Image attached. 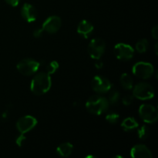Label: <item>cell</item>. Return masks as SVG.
<instances>
[{
	"label": "cell",
	"mask_w": 158,
	"mask_h": 158,
	"mask_svg": "<svg viewBox=\"0 0 158 158\" xmlns=\"http://www.w3.org/2000/svg\"><path fill=\"white\" fill-rule=\"evenodd\" d=\"M52 86L51 77L47 73H39L31 81L30 89L35 95H43L50 89Z\"/></svg>",
	"instance_id": "6da1fadb"
},
{
	"label": "cell",
	"mask_w": 158,
	"mask_h": 158,
	"mask_svg": "<svg viewBox=\"0 0 158 158\" xmlns=\"http://www.w3.org/2000/svg\"><path fill=\"white\" fill-rule=\"evenodd\" d=\"M109 107L107 99L101 96H93L89 97L86 103V108L90 114L94 115H101L106 112Z\"/></svg>",
	"instance_id": "7a4b0ae2"
},
{
	"label": "cell",
	"mask_w": 158,
	"mask_h": 158,
	"mask_svg": "<svg viewBox=\"0 0 158 158\" xmlns=\"http://www.w3.org/2000/svg\"><path fill=\"white\" fill-rule=\"evenodd\" d=\"M134 97L140 100H151L154 97V89L148 83H139L134 86L133 90Z\"/></svg>",
	"instance_id": "3957f363"
},
{
	"label": "cell",
	"mask_w": 158,
	"mask_h": 158,
	"mask_svg": "<svg viewBox=\"0 0 158 158\" xmlns=\"http://www.w3.org/2000/svg\"><path fill=\"white\" fill-rule=\"evenodd\" d=\"M133 73L136 77L143 80L151 78L154 73V66L152 64L146 62H138L133 66Z\"/></svg>",
	"instance_id": "277c9868"
},
{
	"label": "cell",
	"mask_w": 158,
	"mask_h": 158,
	"mask_svg": "<svg viewBox=\"0 0 158 158\" xmlns=\"http://www.w3.org/2000/svg\"><path fill=\"white\" fill-rule=\"evenodd\" d=\"M106 49V43L102 39L95 38L90 41L88 46V53L91 58L100 60Z\"/></svg>",
	"instance_id": "5b68a950"
},
{
	"label": "cell",
	"mask_w": 158,
	"mask_h": 158,
	"mask_svg": "<svg viewBox=\"0 0 158 158\" xmlns=\"http://www.w3.org/2000/svg\"><path fill=\"white\" fill-rule=\"evenodd\" d=\"M17 69L24 76H31L35 73L40 68V63L32 59L21 60L16 66Z\"/></svg>",
	"instance_id": "8992f818"
},
{
	"label": "cell",
	"mask_w": 158,
	"mask_h": 158,
	"mask_svg": "<svg viewBox=\"0 0 158 158\" xmlns=\"http://www.w3.org/2000/svg\"><path fill=\"white\" fill-rule=\"evenodd\" d=\"M140 117L145 123H154L157 120V110L151 104H142L139 108Z\"/></svg>",
	"instance_id": "52a82bcc"
},
{
	"label": "cell",
	"mask_w": 158,
	"mask_h": 158,
	"mask_svg": "<svg viewBox=\"0 0 158 158\" xmlns=\"http://www.w3.org/2000/svg\"><path fill=\"white\" fill-rule=\"evenodd\" d=\"M91 88L98 94H106L112 89V83L102 76H96L91 81Z\"/></svg>",
	"instance_id": "ba28073f"
},
{
	"label": "cell",
	"mask_w": 158,
	"mask_h": 158,
	"mask_svg": "<svg viewBox=\"0 0 158 158\" xmlns=\"http://www.w3.org/2000/svg\"><path fill=\"white\" fill-rule=\"evenodd\" d=\"M114 52L118 60L127 61L132 59L134 54V49L131 46L125 43H118L114 47Z\"/></svg>",
	"instance_id": "9c48e42d"
},
{
	"label": "cell",
	"mask_w": 158,
	"mask_h": 158,
	"mask_svg": "<svg viewBox=\"0 0 158 158\" xmlns=\"http://www.w3.org/2000/svg\"><path fill=\"white\" fill-rule=\"evenodd\" d=\"M37 124V120L32 116L26 115L21 117L16 123V128L20 134H26L33 129Z\"/></svg>",
	"instance_id": "30bf717a"
},
{
	"label": "cell",
	"mask_w": 158,
	"mask_h": 158,
	"mask_svg": "<svg viewBox=\"0 0 158 158\" xmlns=\"http://www.w3.org/2000/svg\"><path fill=\"white\" fill-rule=\"evenodd\" d=\"M61 19L56 15H52L46 19L43 23L42 29L48 33H56L61 27Z\"/></svg>",
	"instance_id": "8fae6325"
},
{
	"label": "cell",
	"mask_w": 158,
	"mask_h": 158,
	"mask_svg": "<svg viewBox=\"0 0 158 158\" xmlns=\"http://www.w3.org/2000/svg\"><path fill=\"white\" fill-rule=\"evenodd\" d=\"M21 15L28 23L35 21L37 18V12L35 8L29 3H25L21 9Z\"/></svg>",
	"instance_id": "7c38bea8"
},
{
	"label": "cell",
	"mask_w": 158,
	"mask_h": 158,
	"mask_svg": "<svg viewBox=\"0 0 158 158\" xmlns=\"http://www.w3.org/2000/svg\"><path fill=\"white\" fill-rule=\"evenodd\" d=\"M131 155L134 158H151L153 157L149 148L143 144L135 145L131 149Z\"/></svg>",
	"instance_id": "4fadbf2b"
},
{
	"label": "cell",
	"mask_w": 158,
	"mask_h": 158,
	"mask_svg": "<svg viewBox=\"0 0 158 158\" xmlns=\"http://www.w3.org/2000/svg\"><path fill=\"white\" fill-rule=\"evenodd\" d=\"M94 32V26L87 20H82L77 26V32L83 38L88 39Z\"/></svg>",
	"instance_id": "5bb4252c"
},
{
	"label": "cell",
	"mask_w": 158,
	"mask_h": 158,
	"mask_svg": "<svg viewBox=\"0 0 158 158\" xmlns=\"http://www.w3.org/2000/svg\"><path fill=\"white\" fill-rule=\"evenodd\" d=\"M73 149V146L72 143L66 142V143L59 145L58 148H56V153L61 157H67L72 154Z\"/></svg>",
	"instance_id": "9a60e30c"
},
{
	"label": "cell",
	"mask_w": 158,
	"mask_h": 158,
	"mask_svg": "<svg viewBox=\"0 0 158 158\" xmlns=\"http://www.w3.org/2000/svg\"><path fill=\"white\" fill-rule=\"evenodd\" d=\"M120 83L122 87L126 90H131L134 86V81L128 73H123L120 77Z\"/></svg>",
	"instance_id": "2e32d148"
},
{
	"label": "cell",
	"mask_w": 158,
	"mask_h": 158,
	"mask_svg": "<svg viewBox=\"0 0 158 158\" xmlns=\"http://www.w3.org/2000/svg\"><path fill=\"white\" fill-rule=\"evenodd\" d=\"M121 127L124 131H129L137 128L138 127V123L133 117H127V118L124 119L123 121L122 122Z\"/></svg>",
	"instance_id": "e0dca14e"
},
{
	"label": "cell",
	"mask_w": 158,
	"mask_h": 158,
	"mask_svg": "<svg viewBox=\"0 0 158 158\" xmlns=\"http://www.w3.org/2000/svg\"><path fill=\"white\" fill-rule=\"evenodd\" d=\"M136 49L140 53H143L148 50V47H149V43H148V40L146 39H143V40H139L136 44Z\"/></svg>",
	"instance_id": "ac0fdd59"
},
{
	"label": "cell",
	"mask_w": 158,
	"mask_h": 158,
	"mask_svg": "<svg viewBox=\"0 0 158 158\" xmlns=\"http://www.w3.org/2000/svg\"><path fill=\"white\" fill-rule=\"evenodd\" d=\"M119 99H120V94L117 90L114 89V90H111L110 92L107 100L112 104H116L119 101Z\"/></svg>",
	"instance_id": "d6986e66"
},
{
	"label": "cell",
	"mask_w": 158,
	"mask_h": 158,
	"mask_svg": "<svg viewBox=\"0 0 158 158\" xmlns=\"http://www.w3.org/2000/svg\"><path fill=\"white\" fill-rule=\"evenodd\" d=\"M137 133H138L137 134H138L139 138L141 139V140H145L149 136L150 131L147 126H142L141 127L139 128Z\"/></svg>",
	"instance_id": "ffe728a7"
},
{
	"label": "cell",
	"mask_w": 158,
	"mask_h": 158,
	"mask_svg": "<svg viewBox=\"0 0 158 158\" xmlns=\"http://www.w3.org/2000/svg\"><path fill=\"white\" fill-rule=\"evenodd\" d=\"M119 119H120V116H119V114L114 112L109 113V114L106 116V121L109 122L110 123H112V124L117 123V122H118Z\"/></svg>",
	"instance_id": "44dd1931"
},
{
	"label": "cell",
	"mask_w": 158,
	"mask_h": 158,
	"mask_svg": "<svg viewBox=\"0 0 158 158\" xmlns=\"http://www.w3.org/2000/svg\"><path fill=\"white\" fill-rule=\"evenodd\" d=\"M59 68V63L56 61H52L49 63V64L48 65V66L46 67L47 69V73H49V75L54 73Z\"/></svg>",
	"instance_id": "7402d4cb"
},
{
	"label": "cell",
	"mask_w": 158,
	"mask_h": 158,
	"mask_svg": "<svg viewBox=\"0 0 158 158\" xmlns=\"http://www.w3.org/2000/svg\"><path fill=\"white\" fill-rule=\"evenodd\" d=\"M134 101V96L131 95H126L122 98V102H123V104L125 106H129Z\"/></svg>",
	"instance_id": "603a6c76"
},
{
	"label": "cell",
	"mask_w": 158,
	"mask_h": 158,
	"mask_svg": "<svg viewBox=\"0 0 158 158\" xmlns=\"http://www.w3.org/2000/svg\"><path fill=\"white\" fill-rule=\"evenodd\" d=\"M26 140V137L24 136V134H21V135L19 136V137L16 138L15 143H16V144L18 145L19 147H22L23 144H24Z\"/></svg>",
	"instance_id": "cb8c5ba5"
},
{
	"label": "cell",
	"mask_w": 158,
	"mask_h": 158,
	"mask_svg": "<svg viewBox=\"0 0 158 158\" xmlns=\"http://www.w3.org/2000/svg\"><path fill=\"white\" fill-rule=\"evenodd\" d=\"M43 29L42 28H40V29H36L35 31L33 32V35L36 38H39V37H41L43 35Z\"/></svg>",
	"instance_id": "d4e9b609"
},
{
	"label": "cell",
	"mask_w": 158,
	"mask_h": 158,
	"mask_svg": "<svg viewBox=\"0 0 158 158\" xmlns=\"http://www.w3.org/2000/svg\"><path fill=\"white\" fill-rule=\"evenodd\" d=\"M5 1L9 6H12V7H15V6H17L19 5L20 0H5Z\"/></svg>",
	"instance_id": "484cf974"
},
{
	"label": "cell",
	"mask_w": 158,
	"mask_h": 158,
	"mask_svg": "<svg viewBox=\"0 0 158 158\" xmlns=\"http://www.w3.org/2000/svg\"><path fill=\"white\" fill-rule=\"evenodd\" d=\"M151 34H152L153 38L157 40L158 39V26H155L151 30Z\"/></svg>",
	"instance_id": "4316f807"
},
{
	"label": "cell",
	"mask_w": 158,
	"mask_h": 158,
	"mask_svg": "<svg viewBox=\"0 0 158 158\" xmlns=\"http://www.w3.org/2000/svg\"><path fill=\"white\" fill-rule=\"evenodd\" d=\"M96 66H97V67H102V66H103V63H100V64H96Z\"/></svg>",
	"instance_id": "83f0119b"
},
{
	"label": "cell",
	"mask_w": 158,
	"mask_h": 158,
	"mask_svg": "<svg viewBox=\"0 0 158 158\" xmlns=\"http://www.w3.org/2000/svg\"><path fill=\"white\" fill-rule=\"evenodd\" d=\"M155 52L156 54H157V43H156L155 45Z\"/></svg>",
	"instance_id": "f1b7e54d"
}]
</instances>
